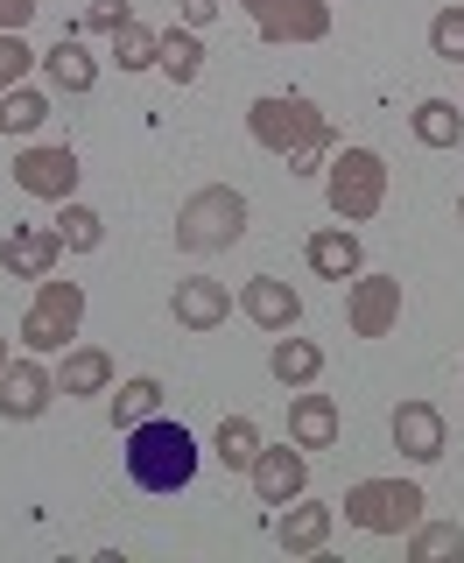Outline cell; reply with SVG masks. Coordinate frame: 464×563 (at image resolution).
Returning a JSON list of instances; mask_svg holds the SVG:
<instances>
[{
    "label": "cell",
    "mask_w": 464,
    "mask_h": 563,
    "mask_svg": "<svg viewBox=\"0 0 464 563\" xmlns=\"http://www.w3.org/2000/svg\"><path fill=\"white\" fill-rule=\"evenodd\" d=\"M43 78H49V92L78 99V92H92V85H99V57L78 43V35H57V43L43 49Z\"/></svg>",
    "instance_id": "18"
},
{
    "label": "cell",
    "mask_w": 464,
    "mask_h": 563,
    "mask_svg": "<svg viewBox=\"0 0 464 563\" xmlns=\"http://www.w3.org/2000/svg\"><path fill=\"white\" fill-rule=\"evenodd\" d=\"M430 49L443 64H464V8H443L437 22H430Z\"/></svg>",
    "instance_id": "30"
},
{
    "label": "cell",
    "mask_w": 464,
    "mask_h": 563,
    "mask_svg": "<svg viewBox=\"0 0 464 563\" xmlns=\"http://www.w3.org/2000/svg\"><path fill=\"white\" fill-rule=\"evenodd\" d=\"M49 401H57V374H49L35 352H22V360L0 366V416H8V422L49 416Z\"/></svg>",
    "instance_id": "9"
},
{
    "label": "cell",
    "mask_w": 464,
    "mask_h": 563,
    "mask_svg": "<svg viewBox=\"0 0 464 563\" xmlns=\"http://www.w3.org/2000/svg\"><path fill=\"white\" fill-rule=\"evenodd\" d=\"M0 366H8V339H0Z\"/></svg>",
    "instance_id": "36"
},
{
    "label": "cell",
    "mask_w": 464,
    "mask_h": 563,
    "mask_svg": "<svg viewBox=\"0 0 464 563\" xmlns=\"http://www.w3.org/2000/svg\"><path fill=\"white\" fill-rule=\"evenodd\" d=\"M345 521L360 528V536H408V528L422 521V486L416 479H360V486H345Z\"/></svg>",
    "instance_id": "5"
},
{
    "label": "cell",
    "mask_w": 464,
    "mask_h": 563,
    "mask_svg": "<svg viewBox=\"0 0 464 563\" xmlns=\"http://www.w3.org/2000/svg\"><path fill=\"white\" fill-rule=\"evenodd\" d=\"M57 261H64L57 225H8V240H0V268H8L14 282H43V275H57Z\"/></svg>",
    "instance_id": "12"
},
{
    "label": "cell",
    "mask_w": 464,
    "mask_h": 563,
    "mask_svg": "<svg viewBox=\"0 0 464 563\" xmlns=\"http://www.w3.org/2000/svg\"><path fill=\"white\" fill-rule=\"evenodd\" d=\"M148 416H163V380L155 374L120 380L113 387V430H134V422H148Z\"/></svg>",
    "instance_id": "23"
},
{
    "label": "cell",
    "mask_w": 464,
    "mask_h": 563,
    "mask_svg": "<svg viewBox=\"0 0 464 563\" xmlns=\"http://www.w3.org/2000/svg\"><path fill=\"white\" fill-rule=\"evenodd\" d=\"M169 310H176V324L184 331H219L225 317H232V289L219 275H184L176 282V296H169Z\"/></svg>",
    "instance_id": "16"
},
{
    "label": "cell",
    "mask_w": 464,
    "mask_h": 563,
    "mask_svg": "<svg viewBox=\"0 0 464 563\" xmlns=\"http://www.w3.org/2000/svg\"><path fill=\"white\" fill-rule=\"evenodd\" d=\"M345 324L352 339H387L401 324V275H352L345 282Z\"/></svg>",
    "instance_id": "8"
},
{
    "label": "cell",
    "mask_w": 464,
    "mask_h": 563,
    "mask_svg": "<svg viewBox=\"0 0 464 563\" xmlns=\"http://www.w3.org/2000/svg\"><path fill=\"white\" fill-rule=\"evenodd\" d=\"M169 233H176V254L211 261V254H225V246L246 240V198L232 184H205V190H190V198L176 205Z\"/></svg>",
    "instance_id": "3"
},
{
    "label": "cell",
    "mask_w": 464,
    "mask_h": 563,
    "mask_svg": "<svg viewBox=\"0 0 464 563\" xmlns=\"http://www.w3.org/2000/svg\"><path fill=\"white\" fill-rule=\"evenodd\" d=\"M155 49H163V29H148V22L113 29V64H120V70H148Z\"/></svg>",
    "instance_id": "29"
},
{
    "label": "cell",
    "mask_w": 464,
    "mask_h": 563,
    "mask_svg": "<svg viewBox=\"0 0 464 563\" xmlns=\"http://www.w3.org/2000/svg\"><path fill=\"white\" fill-rule=\"evenodd\" d=\"M35 64H43V57H35L22 35H0V92H8V85H22Z\"/></svg>",
    "instance_id": "31"
},
{
    "label": "cell",
    "mask_w": 464,
    "mask_h": 563,
    "mask_svg": "<svg viewBox=\"0 0 464 563\" xmlns=\"http://www.w3.org/2000/svg\"><path fill=\"white\" fill-rule=\"evenodd\" d=\"M211 451L225 457V472H246V465L261 457V422H254V416H225L219 437H211Z\"/></svg>",
    "instance_id": "27"
},
{
    "label": "cell",
    "mask_w": 464,
    "mask_h": 563,
    "mask_svg": "<svg viewBox=\"0 0 464 563\" xmlns=\"http://www.w3.org/2000/svg\"><path fill=\"white\" fill-rule=\"evenodd\" d=\"M246 479H254L261 507H289V500L310 493V457H302V444H275V451L261 444V457L246 465Z\"/></svg>",
    "instance_id": "11"
},
{
    "label": "cell",
    "mask_w": 464,
    "mask_h": 563,
    "mask_svg": "<svg viewBox=\"0 0 464 563\" xmlns=\"http://www.w3.org/2000/svg\"><path fill=\"white\" fill-rule=\"evenodd\" d=\"M302 261H310V275H324V282H352L366 268V246L352 225H317L310 246H302Z\"/></svg>",
    "instance_id": "17"
},
{
    "label": "cell",
    "mask_w": 464,
    "mask_h": 563,
    "mask_svg": "<svg viewBox=\"0 0 464 563\" xmlns=\"http://www.w3.org/2000/svg\"><path fill=\"white\" fill-rule=\"evenodd\" d=\"M35 8H43V0H0V35H22L35 22Z\"/></svg>",
    "instance_id": "33"
},
{
    "label": "cell",
    "mask_w": 464,
    "mask_h": 563,
    "mask_svg": "<svg viewBox=\"0 0 464 563\" xmlns=\"http://www.w3.org/2000/svg\"><path fill=\"white\" fill-rule=\"evenodd\" d=\"M176 22H184V29H211V22H219V0H176Z\"/></svg>",
    "instance_id": "34"
},
{
    "label": "cell",
    "mask_w": 464,
    "mask_h": 563,
    "mask_svg": "<svg viewBox=\"0 0 464 563\" xmlns=\"http://www.w3.org/2000/svg\"><path fill=\"white\" fill-rule=\"evenodd\" d=\"M457 225H464V190H457Z\"/></svg>",
    "instance_id": "35"
},
{
    "label": "cell",
    "mask_w": 464,
    "mask_h": 563,
    "mask_svg": "<svg viewBox=\"0 0 464 563\" xmlns=\"http://www.w3.org/2000/svg\"><path fill=\"white\" fill-rule=\"evenodd\" d=\"M78 155L70 148H22L14 155V190H29V198H43V205H70L78 198Z\"/></svg>",
    "instance_id": "10"
},
{
    "label": "cell",
    "mask_w": 464,
    "mask_h": 563,
    "mask_svg": "<svg viewBox=\"0 0 464 563\" xmlns=\"http://www.w3.org/2000/svg\"><path fill=\"white\" fill-rule=\"evenodd\" d=\"M128 22H134L128 0H92V8H85V29H92V35H113V29H128Z\"/></svg>",
    "instance_id": "32"
},
{
    "label": "cell",
    "mask_w": 464,
    "mask_h": 563,
    "mask_svg": "<svg viewBox=\"0 0 464 563\" xmlns=\"http://www.w3.org/2000/svg\"><path fill=\"white\" fill-rule=\"evenodd\" d=\"M155 70H163L169 85H198L205 78V43H198V29H163V49H155Z\"/></svg>",
    "instance_id": "21"
},
{
    "label": "cell",
    "mask_w": 464,
    "mask_h": 563,
    "mask_svg": "<svg viewBox=\"0 0 464 563\" xmlns=\"http://www.w3.org/2000/svg\"><path fill=\"white\" fill-rule=\"evenodd\" d=\"M57 395H64V401H78V395H113V352H99V345H78V352H64Z\"/></svg>",
    "instance_id": "20"
},
{
    "label": "cell",
    "mask_w": 464,
    "mask_h": 563,
    "mask_svg": "<svg viewBox=\"0 0 464 563\" xmlns=\"http://www.w3.org/2000/svg\"><path fill=\"white\" fill-rule=\"evenodd\" d=\"M408 128H416L422 148H457V141H464V113L451 99H422L416 113H408Z\"/></svg>",
    "instance_id": "24"
},
{
    "label": "cell",
    "mask_w": 464,
    "mask_h": 563,
    "mask_svg": "<svg viewBox=\"0 0 464 563\" xmlns=\"http://www.w3.org/2000/svg\"><path fill=\"white\" fill-rule=\"evenodd\" d=\"M49 120V92H35V85H8L0 92V134H35Z\"/></svg>",
    "instance_id": "26"
},
{
    "label": "cell",
    "mask_w": 464,
    "mask_h": 563,
    "mask_svg": "<svg viewBox=\"0 0 464 563\" xmlns=\"http://www.w3.org/2000/svg\"><path fill=\"white\" fill-rule=\"evenodd\" d=\"M451 556H464L457 521H416L408 528V563H451Z\"/></svg>",
    "instance_id": "25"
},
{
    "label": "cell",
    "mask_w": 464,
    "mask_h": 563,
    "mask_svg": "<svg viewBox=\"0 0 464 563\" xmlns=\"http://www.w3.org/2000/svg\"><path fill=\"white\" fill-rule=\"evenodd\" d=\"M267 374H275L281 387H310L317 374H324V345H310V339H289L281 331L275 352H267Z\"/></svg>",
    "instance_id": "22"
},
{
    "label": "cell",
    "mask_w": 464,
    "mask_h": 563,
    "mask_svg": "<svg viewBox=\"0 0 464 563\" xmlns=\"http://www.w3.org/2000/svg\"><path fill=\"white\" fill-rule=\"evenodd\" d=\"M246 134L261 141L267 155H302V148H317V155H331L338 148V120L324 113L317 99H302V92H267L246 106Z\"/></svg>",
    "instance_id": "2"
},
{
    "label": "cell",
    "mask_w": 464,
    "mask_h": 563,
    "mask_svg": "<svg viewBox=\"0 0 464 563\" xmlns=\"http://www.w3.org/2000/svg\"><path fill=\"white\" fill-rule=\"evenodd\" d=\"M232 8L254 14L261 43H324L331 35V0H232Z\"/></svg>",
    "instance_id": "7"
},
{
    "label": "cell",
    "mask_w": 464,
    "mask_h": 563,
    "mask_svg": "<svg viewBox=\"0 0 464 563\" xmlns=\"http://www.w3.org/2000/svg\"><path fill=\"white\" fill-rule=\"evenodd\" d=\"M240 310H246V324L267 331V339H281V331L302 324V296H296L281 275H254V282L240 289Z\"/></svg>",
    "instance_id": "14"
},
{
    "label": "cell",
    "mask_w": 464,
    "mask_h": 563,
    "mask_svg": "<svg viewBox=\"0 0 464 563\" xmlns=\"http://www.w3.org/2000/svg\"><path fill=\"white\" fill-rule=\"evenodd\" d=\"M324 205L338 225H366L387 205V163L373 148H338L324 163Z\"/></svg>",
    "instance_id": "4"
},
{
    "label": "cell",
    "mask_w": 464,
    "mask_h": 563,
    "mask_svg": "<svg viewBox=\"0 0 464 563\" xmlns=\"http://www.w3.org/2000/svg\"><path fill=\"white\" fill-rule=\"evenodd\" d=\"M387 430H395V451H401V457H416V465H437V457L451 451L437 401H401V409L387 416Z\"/></svg>",
    "instance_id": "13"
},
{
    "label": "cell",
    "mask_w": 464,
    "mask_h": 563,
    "mask_svg": "<svg viewBox=\"0 0 464 563\" xmlns=\"http://www.w3.org/2000/svg\"><path fill=\"white\" fill-rule=\"evenodd\" d=\"M331 528H338V507H324V500H310V493H302V500H289L275 515V542L289 556H324Z\"/></svg>",
    "instance_id": "15"
},
{
    "label": "cell",
    "mask_w": 464,
    "mask_h": 563,
    "mask_svg": "<svg viewBox=\"0 0 464 563\" xmlns=\"http://www.w3.org/2000/svg\"><path fill=\"white\" fill-rule=\"evenodd\" d=\"M78 324H85V282L43 275L35 282V303L22 317V345L35 352V360H49V352H64L70 339H78Z\"/></svg>",
    "instance_id": "6"
},
{
    "label": "cell",
    "mask_w": 464,
    "mask_h": 563,
    "mask_svg": "<svg viewBox=\"0 0 464 563\" xmlns=\"http://www.w3.org/2000/svg\"><path fill=\"white\" fill-rule=\"evenodd\" d=\"M128 479L141 493H184L198 479V437L176 416H148L128 430Z\"/></svg>",
    "instance_id": "1"
},
{
    "label": "cell",
    "mask_w": 464,
    "mask_h": 563,
    "mask_svg": "<svg viewBox=\"0 0 464 563\" xmlns=\"http://www.w3.org/2000/svg\"><path fill=\"white\" fill-rule=\"evenodd\" d=\"M289 444H302V451L338 444V401L331 395H289Z\"/></svg>",
    "instance_id": "19"
},
{
    "label": "cell",
    "mask_w": 464,
    "mask_h": 563,
    "mask_svg": "<svg viewBox=\"0 0 464 563\" xmlns=\"http://www.w3.org/2000/svg\"><path fill=\"white\" fill-rule=\"evenodd\" d=\"M57 240L70 246V254H99L106 219H99L92 205H78V198H70V205H57Z\"/></svg>",
    "instance_id": "28"
}]
</instances>
